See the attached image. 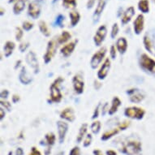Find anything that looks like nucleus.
<instances>
[{
  "mask_svg": "<svg viewBox=\"0 0 155 155\" xmlns=\"http://www.w3.org/2000/svg\"><path fill=\"white\" fill-rule=\"evenodd\" d=\"M118 148L120 152L126 155H140L142 151V143L137 138L130 137L120 142Z\"/></svg>",
  "mask_w": 155,
  "mask_h": 155,
  "instance_id": "f257e3e1",
  "label": "nucleus"
},
{
  "mask_svg": "<svg viewBox=\"0 0 155 155\" xmlns=\"http://www.w3.org/2000/svg\"><path fill=\"white\" fill-rule=\"evenodd\" d=\"M138 64L143 71L155 76V60L147 54L143 53L140 54L138 59Z\"/></svg>",
  "mask_w": 155,
  "mask_h": 155,
  "instance_id": "f03ea898",
  "label": "nucleus"
},
{
  "mask_svg": "<svg viewBox=\"0 0 155 155\" xmlns=\"http://www.w3.org/2000/svg\"><path fill=\"white\" fill-rule=\"evenodd\" d=\"M64 81V78L59 76L53 81L50 86V98L51 102L59 103L63 99V94L60 90V85Z\"/></svg>",
  "mask_w": 155,
  "mask_h": 155,
  "instance_id": "7ed1b4c3",
  "label": "nucleus"
},
{
  "mask_svg": "<svg viewBox=\"0 0 155 155\" xmlns=\"http://www.w3.org/2000/svg\"><path fill=\"white\" fill-rule=\"evenodd\" d=\"M58 42L56 40V38H52L51 40L48 41L47 43V46H46V53L43 55V60L44 63L46 64H48L49 63H51L52 61V59L54 57L57 51V48H58Z\"/></svg>",
  "mask_w": 155,
  "mask_h": 155,
  "instance_id": "20e7f679",
  "label": "nucleus"
},
{
  "mask_svg": "<svg viewBox=\"0 0 155 155\" xmlns=\"http://www.w3.org/2000/svg\"><path fill=\"white\" fill-rule=\"evenodd\" d=\"M107 53V49L105 46H102L98 50V51L95 52V53L92 55L90 62H89V65L91 67L92 69H97L100 66V64H102V61L105 60V57Z\"/></svg>",
  "mask_w": 155,
  "mask_h": 155,
  "instance_id": "39448f33",
  "label": "nucleus"
},
{
  "mask_svg": "<svg viewBox=\"0 0 155 155\" xmlns=\"http://www.w3.org/2000/svg\"><path fill=\"white\" fill-rule=\"evenodd\" d=\"M124 115L128 119L131 120H141L145 115V110L141 107H128L125 108Z\"/></svg>",
  "mask_w": 155,
  "mask_h": 155,
  "instance_id": "423d86ee",
  "label": "nucleus"
},
{
  "mask_svg": "<svg viewBox=\"0 0 155 155\" xmlns=\"http://www.w3.org/2000/svg\"><path fill=\"white\" fill-rule=\"evenodd\" d=\"M126 93L128 96L130 102L135 103V104L140 103L145 98V93L137 88H132V89H127Z\"/></svg>",
  "mask_w": 155,
  "mask_h": 155,
  "instance_id": "0eeeda50",
  "label": "nucleus"
},
{
  "mask_svg": "<svg viewBox=\"0 0 155 155\" xmlns=\"http://www.w3.org/2000/svg\"><path fill=\"white\" fill-rule=\"evenodd\" d=\"M41 12V0H33L28 7V15L33 20L39 18Z\"/></svg>",
  "mask_w": 155,
  "mask_h": 155,
  "instance_id": "6e6552de",
  "label": "nucleus"
},
{
  "mask_svg": "<svg viewBox=\"0 0 155 155\" xmlns=\"http://www.w3.org/2000/svg\"><path fill=\"white\" fill-rule=\"evenodd\" d=\"M72 87H73L74 92L76 94H82L84 90V76L82 73L79 72L76 73L75 76L72 77Z\"/></svg>",
  "mask_w": 155,
  "mask_h": 155,
  "instance_id": "1a4fd4ad",
  "label": "nucleus"
},
{
  "mask_svg": "<svg viewBox=\"0 0 155 155\" xmlns=\"http://www.w3.org/2000/svg\"><path fill=\"white\" fill-rule=\"evenodd\" d=\"M25 61L28 66L33 69L34 73H39V71H40L39 62H38V59L37 58V54L33 51H31L27 53L25 56Z\"/></svg>",
  "mask_w": 155,
  "mask_h": 155,
  "instance_id": "9d476101",
  "label": "nucleus"
},
{
  "mask_svg": "<svg viewBox=\"0 0 155 155\" xmlns=\"http://www.w3.org/2000/svg\"><path fill=\"white\" fill-rule=\"evenodd\" d=\"M107 35V26L102 25H100L97 29L96 33L94 36V42L96 46H101L103 41L106 39V37Z\"/></svg>",
  "mask_w": 155,
  "mask_h": 155,
  "instance_id": "9b49d317",
  "label": "nucleus"
},
{
  "mask_svg": "<svg viewBox=\"0 0 155 155\" xmlns=\"http://www.w3.org/2000/svg\"><path fill=\"white\" fill-rule=\"evenodd\" d=\"M110 67H111V60L110 58H107L105 59L101 67L97 71V77L99 81H103L107 77L109 71L110 70Z\"/></svg>",
  "mask_w": 155,
  "mask_h": 155,
  "instance_id": "f8f14e48",
  "label": "nucleus"
},
{
  "mask_svg": "<svg viewBox=\"0 0 155 155\" xmlns=\"http://www.w3.org/2000/svg\"><path fill=\"white\" fill-rule=\"evenodd\" d=\"M57 130H58V138L59 144H63L66 139L67 133L68 132V124L64 120H59L56 123Z\"/></svg>",
  "mask_w": 155,
  "mask_h": 155,
  "instance_id": "ddd939ff",
  "label": "nucleus"
},
{
  "mask_svg": "<svg viewBox=\"0 0 155 155\" xmlns=\"http://www.w3.org/2000/svg\"><path fill=\"white\" fill-rule=\"evenodd\" d=\"M108 2V0H98L97 1V7L94 10V15H93V23L95 24L98 23V21H100V18L102 16V14L103 13L107 3Z\"/></svg>",
  "mask_w": 155,
  "mask_h": 155,
  "instance_id": "4468645a",
  "label": "nucleus"
},
{
  "mask_svg": "<svg viewBox=\"0 0 155 155\" xmlns=\"http://www.w3.org/2000/svg\"><path fill=\"white\" fill-rule=\"evenodd\" d=\"M56 137L54 132H48L44 137V143H41V145H45L46 147L45 153L46 155H49L51 153V148L55 144Z\"/></svg>",
  "mask_w": 155,
  "mask_h": 155,
  "instance_id": "2eb2a0df",
  "label": "nucleus"
},
{
  "mask_svg": "<svg viewBox=\"0 0 155 155\" xmlns=\"http://www.w3.org/2000/svg\"><path fill=\"white\" fill-rule=\"evenodd\" d=\"M145 28V16L143 14H139L133 22V31L136 35H140Z\"/></svg>",
  "mask_w": 155,
  "mask_h": 155,
  "instance_id": "dca6fc26",
  "label": "nucleus"
},
{
  "mask_svg": "<svg viewBox=\"0 0 155 155\" xmlns=\"http://www.w3.org/2000/svg\"><path fill=\"white\" fill-rule=\"evenodd\" d=\"M59 117L62 120L67 121L69 123H73L76 120V114L75 110L72 107H66L64 108L59 114Z\"/></svg>",
  "mask_w": 155,
  "mask_h": 155,
  "instance_id": "f3484780",
  "label": "nucleus"
},
{
  "mask_svg": "<svg viewBox=\"0 0 155 155\" xmlns=\"http://www.w3.org/2000/svg\"><path fill=\"white\" fill-rule=\"evenodd\" d=\"M77 42H78L77 40H74V41H71L68 42V43L65 44L60 49V54L64 56V58L70 57L74 52V51H75L76 45H77Z\"/></svg>",
  "mask_w": 155,
  "mask_h": 155,
  "instance_id": "a211bd4d",
  "label": "nucleus"
},
{
  "mask_svg": "<svg viewBox=\"0 0 155 155\" xmlns=\"http://www.w3.org/2000/svg\"><path fill=\"white\" fill-rule=\"evenodd\" d=\"M143 45L145 50L155 57V42L149 33L143 37Z\"/></svg>",
  "mask_w": 155,
  "mask_h": 155,
  "instance_id": "6ab92c4d",
  "label": "nucleus"
},
{
  "mask_svg": "<svg viewBox=\"0 0 155 155\" xmlns=\"http://www.w3.org/2000/svg\"><path fill=\"white\" fill-rule=\"evenodd\" d=\"M19 81L21 84H25V85H28L33 81V77L29 75L26 67L23 66L21 68L20 74H19Z\"/></svg>",
  "mask_w": 155,
  "mask_h": 155,
  "instance_id": "aec40b11",
  "label": "nucleus"
},
{
  "mask_svg": "<svg viewBox=\"0 0 155 155\" xmlns=\"http://www.w3.org/2000/svg\"><path fill=\"white\" fill-rule=\"evenodd\" d=\"M135 14H136V10H135L134 7H129L127 8L126 10L124 12V14L121 16V24L123 25H125L132 21V17L134 16Z\"/></svg>",
  "mask_w": 155,
  "mask_h": 155,
  "instance_id": "412c9836",
  "label": "nucleus"
},
{
  "mask_svg": "<svg viewBox=\"0 0 155 155\" xmlns=\"http://www.w3.org/2000/svg\"><path fill=\"white\" fill-rule=\"evenodd\" d=\"M115 47L117 49L118 53L120 54H124L127 52V50L128 48V43H127V39L124 37L119 38L115 43Z\"/></svg>",
  "mask_w": 155,
  "mask_h": 155,
  "instance_id": "4be33fe9",
  "label": "nucleus"
},
{
  "mask_svg": "<svg viewBox=\"0 0 155 155\" xmlns=\"http://www.w3.org/2000/svg\"><path fill=\"white\" fill-rule=\"evenodd\" d=\"M121 105H122V102H121L120 97L117 96L114 97L111 100V103H110V107L109 108L108 114L111 116V115L115 114L118 111V110H119Z\"/></svg>",
  "mask_w": 155,
  "mask_h": 155,
  "instance_id": "5701e85b",
  "label": "nucleus"
},
{
  "mask_svg": "<svg viewBox=\"0 0 155 155\" xmlns=\"http://www.w3.org/2000/svg\"><path fill=\"white\" fill-rule=\"evenodd\" d=\"M120 132L121 131H120V129L118 127H114V128H111V129L110 130H107L106 132L102 133V137H101V140L102 141H107V140L111 139L112 137H114V136L119 134Z\"/></svg>",
  "mask_w": 155,
  "mask_h": 155,
  "instance_id": "b1692460",
  "label": "nucleus"
},
{
  "mask_svg": "<svg viewBox=\"0 0 155 155\" xmlns=\"http://www.w3.org/2000/svg\"><path fill=\"white\" fill-rule=\"evenodd\" d=\"M88 127L89 125L86 123L84 124H82L81 127L79 128V132H78V135L76 137V143L77 144H80L83 141V139L85 138L87 135V132H88Z\"/></svg>",
  "mask_w": 155,
  "mask_h": 155,
  "instance_id": "393cba45",
  "label": "nucleus"
},
{
  "mask_svg": "<svg viewBox=\"0 0 155 155\" xmlns=\"http://www.w3.org/2000/svg\"><path fill=\"white\" fill-rule=\"evenodd\" d=\"M15 48V42L12 41H6L4 46H3V54L5 58H9L12 54H13V51Z\"/></svg>",
  "mask_w": 155,
  "mask_h": 155,
  "instance_id": "a878e982",
  "label": "nucleus"
},
{
  "mask_svg": "<svg viewBox=\"0 0 155 155\" xmlns=\"http://www.w3.org/2000/svg\"><path fill=\"white\" fill-rule=\"evenodd\" d=\"M26 0H16L13 6V13L15 15H20L25 8Z\"/></svg>",
  "mask_w": 155,
  "mask_h": 155,
  "instance_id": "bb28decb",
  "label": "nucleus"
},
{
  "mask_svg": "<svg viewBox=\"0 0 155 155\" xmlns=\"http://www.w3.org/2000/svg\"><path fill=\"white\" fill-rule=\"evenodd\" d=\"M71 38V34L69 33L68 31H63L61 34L56 38L57 42L59 45H64V44L68 43L70 39Z\"/></svg>",
  "mask_w": 155,
  "mask_h": 155,
  "instance_id": "cd10ccee",
  "label": "nucleus"
},
{
  "mask_svg": "<svg viewBox=\"0 0 155 155\" xmlns=\"http://www.w3.org/2000/svg\"><path fill=\"white\" fill-rule=\"evenodd\" d=\"M69 17H70V25L71 28H74L75 26L77 25L81 21V15L77 11H71L69 13Z\"/></svg>",
  "mask_w": 155,
  "mask_h": 155,
  "instance_id": "c85d7f7f",
  "label": "nucleus"
},
{
  "mask_svg": "<svg viewBox=\"0 0 155 155\" xmlns=\"http://www.w3.org/2000/svg\"><path fill=\"white\" fill-rule=\"evenodd\" d=\"M137 8L141 14H147L150 12V1L149 0H139Z\"/></svg>",
  "mask_w": 155,
  "mask_h": 155,
  "instance_id": "c756f323",
  "label": "nucleus"
},
{
  "mask_svg": "<svg viewBox=\"0 0 155 155\" xmlns=\"http://www.w3.org/2000/svg\"><path fill=\"white\" fill-rule=\"evenodd\" d=\"M38 28H39V30L42 35H44L46 38H49L51 36V31H50L48 26L44 21H40L38 22Z\"/></svg>",
  "mask_w": 155,
  "mask_h": 155,
  "instance_id": "7c9ffc66",
  "label": "nucleus"
},
{
  "mask_svg": "<svg viewBox=\"0 0 155 155\" xmlns=\"http://www.w3.org/2000/svg\"><path fill=\"white\" fill-rule=\"evenodd\" d=\"M101 128H102V123L99 120H94L90 125V130L92 133L94 135L98 134L101 131Z\"/></svg>",
  "mask_w": 155,
  "mask_h": 155,
  "instance_id": "2f4dec72",
  "label": "nucleus"
},
{
  "mask_svg": "<svg viewBox=\"0 0 155 155\" xmlns=\"http://www.w3.org/2000/svg\"><path fill=\"white\" fill-rule=\"evenodd\" d=\"M63 6L67 9H75L77 6L76 0H63Z\"/></svg>",
  "mask_w": 155,
  "mask_h": 155,
  "instance_id": "473e14b6",
  "label": "nucleus"
},
{
  "mask_svg": "<svg viewBox=\"0 0 155 155\" xmlns=\"http://www.w3.org/2000/svg\"><path fill=\"white\" fill-rule=\"evenodd\" d=\"M64 20H65V16L62 14H59L57 15L54 20V25L57 26V27H64Z\"/></svg>",
  "mask_w": 155,
  "mask_h": 155,
  "instance_id": "72a5a7b5",
  "label": "nucleus"
},
{
  "mask_svg": "<svg viewBox=\"0 0 155 155\" xmlns=\"http://www.w3.org/2000/svg\"><path fill=\"white\" fill-rule=\"evenodd\" d=\"M120 32V26L117 23H114L111 27V31H110V38L111 39H115Z\"/></svg>",
  "mask_w": 155,
  "mask_h": 155,
  "instance_id": "f704fd0d",
  "label": "nucleus"
},
{
  "mask_svg": "<svg viewBox=\"0 0 155 155\" xmlns=\"http://www.w3.org/2000/svg\"><path fill=\"white\" fill-rule=\"evenodd\" d=\"M24 36V30L22 28H20V27H16L15 28V40L17 41H21L22 38H23Z\"/></svg>",
  "mask_w": 155,
  "mask_h": 155,
  "instance_id": "c9c22d12",
  "label": "nucleus"
},
{
  "mask_svg": "<svg viewBox=\"0 0 155 155\" xmlns=\"http://www.w3.org/2000/svg\"><path fill=\"white\" fill-rule=\"evenodd\" d=\"M92 141H93V136H92L91 133H89V134L86 135V137L84 139V141H83V146L84 148L89 147V145L92 144Z\"/></svg>",
  "mask_w": 155,
  "mask_h": 155,
  "instance_id": "e433bc0d",
  "label": "nucleus"
},
{
  "mask_svg": "<svg viewBox=\"0 0 155 155\" xmlns=\"http://www.w3.org/2000/svg\"><path fill=\"white\" fill-rule=\"evenodd\" d=\"M33 27H34V25L30 21H26L22 23V28H23L24 31H27V32L30 31L31 29H33Z\"/></svg>",
  "mask_w": 155,
  "mask_h": 155,
  "instance_id": "4c0bfd02",
  "label": "nucleus"
},
{
  "mask_svg": "<svg viewBox=\"0 0 155 155\" xmlns=\"http://www.w3.org/2000/svg\"><path fill=\"white\" fill-rule=\"evenodd\" d=\"M110 58L111 59H115L116 57H117V53L118 51L116 47H115V45H112L110 47Z\"/></svg>",
  "mask_w": 155,
  "mask_h": 155,
  "instance_id": "58836bf2",
  "label": "nucleus"
},
{
  "mask_svg": "<svg viewBox=\"0 0 155 155\" xmlns=\"http://www.w3.org/2000/svg\"><path fill=\"white\" fill-rule=\"evenodd\" d=\"M101 107H102V104L100 102L97 105V107H95V109L94 110V113H93V115H92V120H96L97 118H98L100 111H101V109H102Z\"/></svg>",
  "mask_w": 155,
  "mask_h": 155,
  "instance_id": "ea45409f",
  "label": "nucleus"
},
{
  "mask_svg": "<svg viewBox=\"0 0 155 155\" xmlns=\"http://www.w3.org/2000/svg\"><path fill=\"white\" fill-rule=\"evenodd\" d=\"M130 125H131L130 121H123V122H120L118 124L117 127L120 128V131H125L130 127Z\"/></svg>",
  "mask_w": 155,
  "mask_h": 155,
  "instance_id": "a19ab883",
  "label": "nucleus"
},
{
  "mask_svg": "<svg viewBox=\"0 0 155 155\" xmlns=\"http://www.w3.org/2000/svg\"><path fill=\"white\" fill-rule=\"evenodd\" d=\"M29 45L30 44L28 41H22L19 45V50H20L21 53H24V52H25L28 50V48L29 47Z\"/></svg>",
  "mask_w": 155,
  "mask_h": 155,
  "instance_id": "79ce46f5",
  "label": "nucleus"
},
{
  "mask_svg": "<svg viewBox=\"0 0 155 155\" xmlns=\"http://www.w3.org/2000/svg\"><path fill=\"white\" fill-rule=\"evenodd\" d=\"M1 107L3 108L4 110H7L8 111H11V110H12V104H11L10 102H8V101H6V100H1Z\"/></svg>",
  "mask_w": 155,
  "mask_h": 155,
  "instance_id": "37998d69",
  "label": "nucleus"
},
{
  "mask_svg": "<svg viewBox=\"0 0 155 155\" xmlns=\"http://www.w3.org/2000/svg\"><path fill=\"white\" fill-rule=\"evenodd\" d=\"M69 155H81V149L79 146H74L69 152Z\"/></svg>",
  "mask_w": 155,
  "mask_h": 155,
  "instance_id": "c03bdc74",
  "label": "nucleus"
},
{
  "mask_svg": "<svg viewBox=\"0 0 155 155\" xmlns=\"http://www.w3.org/2000/svg\"><path fill=\"white\" fill-rule=\"evenodd\" d=\"M108 111H109V104H108V102H106L104 105H102V109H101V114L102 116H104L105 114L108 113Z\"/></svg>",
  "mask_w": 155,
  "mask_h": 155,
  "instance_id": "a18cd8bd",
  "label": "nucleus"
},
{
  "mask_svg": "<svg viewBox=\"0 0 155 155\" xmlns=\"http://www.w3.org/2000/svg\"><path fill=\"white\" fill-rule=\"evenodd\" d=\"M0 96H1V100H7L9 96V91L8 89H3L1 91Z\"/></svg>",
  "mask_w": 155,
  "mask_h": 155,
  "instance_id": "49530a36",
  "label": "nucleus"
},
{
  "mask_svg": "<svg viewBox=\"0 0 155 155\" xmlns=\"http://www.w3.org/2000/svg\"><path fill=\"white\" fill-rule=\"evenodd\" d=\"M28 155H42V154H41V153L40 152V150H38L37 148L33 146V147L31 148L30 153H28Z\"/></svg>",
  "mask_w": 155,
  "mask_h": 155,
  "instance_id": "de8ad7c7",
  "label": "nucleus"
},
{
  "mask_svg": "<svg viewBox=\"0 0 155 155\" xmlns=\"http://www.w3.org/2000/svg\"><path fill=\"white\" fill-rule=\"evenodd\" d=\"M95 2L96 0H88L86 4V8L87 9H91V8H94V4H95Z\"/></svg>",
  "mask_w": 155,
  "mask_h": 155,
  "instance_id": "09e8293b",
  "label": "nucleus"
},
{
  "mask_svg": "<svg viewBox=\"0 0 155 155\" xmlns=\"http://www.w3.org/2000/svg\"><path fill=\"white\" fill-rule=\"evenodd\" d=\"M12 101L13 103H17L18 102L21 101V97L19 96L18 94H13L12 97Z\"/></svg>",
  "mask_w": 155,
  "mask_h": 155,
  "instance_id": "8fccbe9b",
  "label": "nucleus"
},
{
  "mask_svg": "<svg viewBox=\"0 0 155 155\" xmlns=\"http://www.w3.org/2000/svg\"><path fill=\"white\" fill-rule=\"evenodd\" d=\"M102 86V83H100V82H98L97 81H94V89H97V90H98Z\"/></svg>",
  "mask_w": 155,
  "mask_h": 155,
  "instance_id": "3c124183",
  "label": "nucleus"
},
{
  "mask_svg": "<svg viewBox=\"0 0 155 155\" xmlns=\"http://www.w3.org/2000/svg\"><path fill=\"white\" fill-rule=\"evenodd\" d=\"M5 115H6L5 110L1 107V109H0V116H1V117H0V120H3V119H4V117H5Z\"/></svg>",
  "mask_w": 155,
  "mask_h": 155,
  "instance_id": "603ef678",
  "label": "nucleus"
},
{
  "mask_svg": "<svg viewBox=\"0 0 155 155\" xmlns=\"http://www.w3.org/2000/svg\"><path fill=\"white\" fill-rule=\"evenodd\" d=\"M15 155H24V150L22 148H18L15 150Z\"/></svg>",
  "mask_w": 155,
  "mask_h": 155,
  "instance_id": "864d4df0",
  "label": "nucleus"
},
{
  "mask_svg": "<svg viewBox=\"0 0 155 155\" xmlns=\"http://www.w3.org/2000/svg\"><path fill=\"white\" fill-rule=\"evenodd\" d=\"M107 155H118L117 152L114 150H107V152H106Z\"/></svg>",
  "mask_w": 155,
  "mask_h": 155,
  "instance_id": "5fc2aeb1",
  "label": "nucleus"
},
{
  "mask_svg": "<svg viewBox=\"0 0 155 155\" xmlns=\"http://www.w3.org/2000/svg\"><path fill=\"white\" fill-rule=\"evenodd\" d=\"M93 153H94V155H104L103 154V153H102V150H98V149L94 150V151H93Z\"/></svg>",
  "mask_w": 155,
  "mask_h": 155,
  "instance_id": "6e6d98bb",
  "label": "nucleus"
},
{
  "mask_svg": "<svg viewBox=\"0 0 155 155\" xmlns=\"http://www.w3.org/2000/svg\"><path fill=\"white\" fill-rule=\"evenodd\" d=\"M21 60H18L16 62V64H15V69H17V68L21 66Z\"/></svg>",
  "mask_w": 155,
  "mask_h": 155,
  "instance_id": "4d7b16f0",
  "label": "nucleus"
},
{
  "mask_svg": "<svg viewBox=\"0 0 155 155\" xmlns=\"http://www.w3.org/2000/svg\"><path fill=\"white\" fill-rule=\"evenodd\" d=\"M58 1H59V0H52V3H55L56 2H58Z\"/></svg>",
  "mask_w": 155,
  "mask_h": 155,
  "instance_id": "13d9d810",
  "label": "nucleus"
},
{
  "mask_svg": "<svg viewBox=\"0 0 155 155\" xmlns=\"http://www.w3.org/2000/svg\"><path fill=\"white\" fill-rule=\"evenodd\" d=\"M3 15V8H1V15Z\"/></svg>",
  "mask_w": 155,
  "mask_h": 155,
  "instance_id": "bf43d9fd",
  "label": "nucleus"
},
{
  "mask_svg": "<svg viewBox=\"0 0 155 155\" xmlns=\"http://www.w3.org/2000/svg\"><path fill=\"white\" fill-rule=\"evenodd\" d=\"M14 1H15V0H9V1H8V3H13Z\"/></svg>",
  "mask_w": 155,
  "mask_h": 155,
  "instance_id": "052dcab7",
  "label": "nucleus"
},
{
  "mask_svg": "<svg viewBox=\"0 0 155 155\" xmlns=\"http://www.w3.org/2000/svg\"><path fill=\"white\" fill-rule=\"evenodd\" d=\"M8 155H13L12 152V151H10V152H9V153H8Z\"/></svg>",
  "mask_w": 155,
  "mask_h": 155,
  "instance_id": "680f3d73",
  "label": "nucleus"
}]
</instances>
